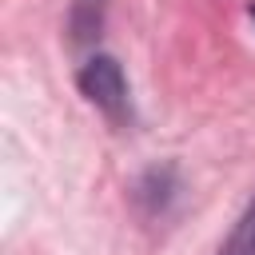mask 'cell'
Masks as SVG:
<instances>
[{
    "instance_id": "obj_4",
    "label": "cell",
    "mask_w": 255,
    "mask_h": 255,
    "mask_svg": "<svg viewBox=\"0 0 255 255\" xmlns=\"http://www.w3.org/2000/svg\"><path fill=\"white\" fill-rule=\"evenodd\" d=\"M251 16H255V4H251Z\"/></svg>"
},
{
    "instance_id": "obj_1",
    "label": "cell",
    "mask_w": 255,
    "mask_h": 255,
    "mask_svg": "<svg viewBox=\"0 0 255 255\" xmlns=\"http://www.w3.org/2000/svg\"><path fill=\"white\" fill-rule=\"evenodd\" d=\"M80 92L108 116V120H124L128 116V80L120 72V64L112 56H96L84 64L80 72Z\"/></svg>"
},
{
    "instance_id": "obj_2",
    "label": "cell",
    "mask_w": 255,
    "mask_h": 255,
    "mask_svg": "<svg viewBox=\"0 0 255 255\" xmlns=\"http://www.w3.org/2000/svg\"><path fill=\"white\" fill-rule=\"evenodd\" d=\"M104 8H108V0H72L68 28H72V40H76V44H88V40L100 36V28H104Z\"/></svg>"
},
{
    "instance_id": "obj_3",
    "label": "cell",
    "mask_w": 255,
    "mask_h": 255,
    "mask_svg": "<svg viewBox=\"0 0 255 255\" xmlns=\"http://www.w3.org/2000/svg\"><path fill=\"white\" fill-rule=\"evenodd\" d=\"M219 255H255V199L247 203V211L239 215L235 231L227 235V243L219 247Z\"/></svg>"
}]
</instances>
